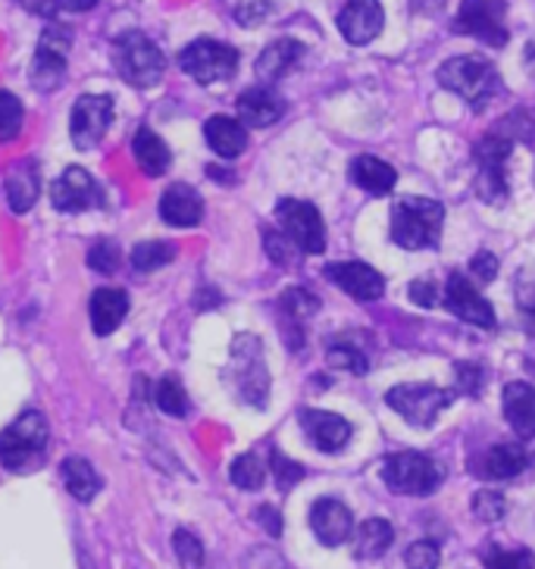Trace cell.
<instances>
[{"instance_id": "6da1fadb", "label": "cell", "mask_w": 535, "mask_h": 569, "mask_svg": "<svg viewBox=\"0 0 535 569\" xmlns=\"http://www.w3.org/2000/svg\"><path fill=\"white\" fill-rule=\"evenodd\" d=\"M438 84L445 91H452L457 98L473 107V110H483L485 103L492 101L502 88V79H498V69L492 67L483 57H473V53H464V57H452L445 60L438 72H435Z\"/></svg>"}, {"instance_id": "7a4b0ae2", "label": "cell", "mask_w": 535, "mask_h": 569, "mask_svg": "<svg viewBox=\"0 0 535 569\" xmlns=\"http://www.w3.org/2000/svg\"><path fill=\"white\" fill-rule=\"evenodd\" d=\"M445 207L429 198H402L392 207V238L404 251L435 248L442 238Z\"/></svg>"}, {"instance_id": "3957f363", "label": "cell", "mask_w": 535, "mask_h": 569, "mask_svg": "<svg viewBox=\"0 0 535 569\" xmlns=\"http://www.w3.org/2000/svg\"><path fill=\"white\" fill-rule=\"evenodd\" d=\"M226 379L235 388V395L248 403V407H257V410L267 407L269 372L260 338L248 336V332L235 338L232 360H229V369H226Z\"/></svg>"}, {"instance_id": "277c9868", "label": "cell", "mask_w": 535, "mask_h": 569, "mask_svg": "<svg viewBox=\"0 0 535 569\" xmlns=\"http://www.w3.org/2000/svg\"><path fill=\"white\" fill-rule=\"evenodd\" d=\"M51 438V426L48 417L38 410H26L22 417H17L3 432H0V463L7 469H29L38 463V457L48 448Z\"/></svg>"}, {"instance_id": "5b68a950", "label": "cell", "mask_w": 535, "mask_h": 569, "mask_svg": "<svg viewBox=\"0 0 535 569\" xmlns=\"http://www.w3.org/2000/svg\"><path fill=\"white\" fill-rule=\"evenodd\" d=\"M383 482L395 495H410V498H426L442 488L445 482V467L417 451L392 453L383 463Z\"/></svg>"}, {"instance_id": "8992f818", "label": "cell", "mask_w": 535, "mask_h": 569, "mask_svg": "<svg viewBox=\"0 0 535 569\" xmlns=\"http://www.w3.org/2000/svg\"><path fill=\"white\" fill-rule=\"evenodd\" d=\"M113 67L135 88H151L167 72V57L148 34L126 32L113 44Z\"/></svg>"}, {"instance_id": "52a82bcc", "label": "cell", "mask_w": 535, "mask_h": 569, "mask_svg": "<svg viewBox=\"0 0 535 569\" xmlns=\"http://www.w3.org/2000/svg\"><path fill=\"white\" fill-rule=\"evenodd\" d=\"M511 148L514 141L504 138L502 132L485 134V141L476 144V167H479V176H476V194L479 201L495 203L502 207L507 198H511V184H507V157H511Z\"/></svg>"}, {"instance_id": "ba28073f", "label": "cell", "mask_w": 535, "mask_h": 569, "mask_svg": "<svg viewBox=\"0 0 535 569\" xmlns=\"http://www.w3.org/2000/svg\"><path fill=\"white\" fill-rule=\"evenodd\" d=\"M179 67L195 82H226V79H232L235 72H238V51L229 48V44H222V41H214V38H198V41H191L179 53Z\"/></svg>"}, {"instance_id": "9c48e42d", "label": "cell", "mask_w": 535, "mask_h": 569, "mask_svg": "<svg viewBox=\"0 0 535 569\" xmlns=\"http://www.w3.org/2000/svg\"><path fill=\"white\" fill-rule=\"evenodd\" d=\"M454 401V391H445L438 386H426V382H414V386H395L388 388L385 403L407 419L410 426L429 429L435 419L442 417V410Z\"/></svg>"}, {"instance_id": "30bf717a", "label": "cell", "mask_w": 535, "mask_h": 569, "mask_svg": "<svg viewBox=\"0 0 535 569\" xmlns=\"http://www.w3.org/2000/svg\"><path fill=\"white\" fill-rule=\"evenodd\" d=\"M72 51V32L63 26H51L44 29L41 41H38V51L32 60V84L38 91H53L60 88L63 76H67V60Z\"/></svg>"}, {"instance_id": "8fae6325", "label": "cell", "mask_w": 535, "mask_h": 569, "mask_svg": "<svg viewBox=\"0 0 535 569\" xmlns=\"http://www.w3.org/2000/svg\"><path fill=\"white\" fill-rule=\"evenodd\" d=\"M276 219L283 226V232L301 248L304 253H323L326 251V226L314 203L283 198L276 203Z\"/></svg>"}, {"instance_id": "7c38bea8", "label": "cell", "mask_w": 535, "mask_h": 569, "mask_svg": "<svg viewBox=\"0 0 535 569\" xmlns=\"http://www.w3.org/2000/svg\"><path fill=\"white\" fill-rule=\"evenodd\" d=\"M452 29L457 34H473L492 48H504L507 44L504 0H464Z\"/></svg>"}, {"instance_id": "4fadbf2b", "label": "cell", "mask_w": 535, "mask_h": 569, "mask_svg": "<svg viewBox=\"0 0 535 569\" xmlns=\"http://www.w3.org/2000/svg\"><path fill=\"white\" fill-rule=\"evenodd\" d=\"M110 119H113V98L107 94H82L76 107H72V117H69V138L79 151H91L101 144L103 132L110 129Z\"/></svg>"}, {"instance_id": "5bb4252c", "label": "cell", "mask_w": 535, "mask_h": 569, "mask_svg": "<svg viewBox=\"0 0 535 569\" xmlns=\"http://www.w3.org/2000/svg\"><path fill=\"white\" fill-rule=\"evenodd\" d=\"M51 201L60 213H82L91 207H101V184L91 179V172L82 167H69L57 182L51 184Z\"/></svg>"}, {"instance_id": "9a60e30c", "label": "cell", "mask_w": 535, "mask_h": 569, "mask_svg": "<svg viewBox=\"0 0 535 569\" xmlns=\"http://www.w3.org/2000/svg\"><path fill=\"white\" fill-rule=\"evenodd\" d=\"M445 303H448V310H452L454 317H460L464 322H473L479 329H495V310H492V303L485 301L483 295L473 288V282H467L460 272L448 276Z\"/></svg>"}, {"instance_id": "2e32d148", "label": "cell", "mask_w": 535, "mask_h": 569, "mask_svg": "<svg viewBox=\"0 0 535 569\" xmlns=\"http://www.w3.org/2000/svg\"><path fill=\"white\" fill-rule=\"evenodd\" d=\"M385 13L379 0H348L338 13V32L348 44H369L383 32Z\"/></svg>"}, {"instance_id": "e0dca14e", "label": "cell", "mask_w": 535, "mask_h": 569, "mask_svg": "<svg viewBox=\"0 0 535 569\" xmlns=\"http://www.w3.org/2000/svg\"><path fill=\"white\" fill-rule=\"evenodd\" d=\"M301 429L307 441L323 453H338L348 441H351V422L338 413H326V410H301Z\"/></svg>"}, {"instance_id": "ac0fdd59", "label": "cell", "mask_w": 535, "mask_h": 569, "mask_svg": "<svg viewBox=\"0 0 535 569\" xmlns=\"http://www.w3.org/2000/svg\"><path fill=\"white\" fill-rule=\"evenodd\" d=\"M310 529L317 536L319 545L326 548H338L354 536V517L351 510L335 498H319L310 507Z\"/></svg>"}, {"instance_id": "d6986e66", "label": "cell", "mask_w": 535, "mask_h": 569, "mask_svg": "<svg viewBox=\"0 0 535 569\" xmlns=\"http://www.w3.org/2000/svg\"><path fill=\"white\" fill-rule=\"evenodd\" d=\"M326 279H333L354 301H379L385 295V279L367 263H329Z\"/></svg>"}, {"instance_id": "ffe728a7", "label": "cell", "mask_w": 535, "mask_h": 569, "mask_svg": "<svg viewBox=\"0 0 535 569\" xmlns=\"http://www.w3.org/2000/svg\"><path fill=\"white\" fill-rule=\"evenodd\" d=\"M160 217L167 226H176V229H191L204 219V201L201 194L191 188V184L172 182L164 191L160 198Z\"/></svg>"}, {"instance_id": "44dd1931", "label": "cell", "mask_w": 535, "mask_h": 569, "mask_svg": "<svg viewBox=\"0 0 535 569\" xmlns=\"http://www.w3.org/2000/svg\"><path fill=\"white\" fill-rule=\"evenodd\" d=\"M285 113V101L273 91V88H248L241 98H238V119L241 126L248 129H264V126H273L279 122Z\"/></svg>"}, {"instance_id": "7402d4cb", "label": "cell", "mask_w": 535, "mask_h": 569, "mask_svg": "<svg viewBox=\"0 0 535 569\" xmlns=\"http://www.w3.org/2000/svg\"><path fill=\"white\" fill-rule=\"evenodd\" d=\"M504 419L511 422V429L517 438L529 441L535 438V388L526 382H511L504 386Z\"/></svg>"}, {"instance_id": "603a6c76", "label": "cell", "mask_w": 535, "mask_h": 569, "mask_svg": "<svg viewBox=\"0 0 535 569\" xmlns=\"http://www.w3.org/2000/svg\"><path fill=\"white\" fill-rule=\"evenodd\" d=\"M126 317H129V295L122 288H98L91 295V329H95V336H113Z\"/></svg>"}, {"instance_id": "cb8c5ba5", "label": "cell", "mask_w": 535, "mask_h": 569, "mask_svg": "<svg viewBox=\"0 0 535 569\" xmlns=\"http://www.w3.org/2000/svg\"><path fill=\"white\" fill-rule=\"evenodd\" d=\"M204 138L210 144V151L222 160H235L238 153L248 148V132L245 126L232 117H210L204 126Z\"/></svg>"}, {"instance_id": "d4e9b609", "label": "cell", "mask_w": 535, "mask_h": 569, "mask_svg": "<svg viewBox=\"0 0 535 569\" xmlns=\"http://www.w3.org/2000/svg\"><path fill=\"white\" fill-rule=\"evenodd\" d=\"M348 176L357 188H364L369 194H388L395 184H398V172L395 167H388L385 160L373 157V153H360L354 157L351 167H348Z\"/></svg>"}, {"instance_id": "484cf974", "label": "cell", "mask_w": 535, "mask_h": 569, "mask_svg": "<svg viewBox=\"0 0 535 569\" xmlns=\"http://www.w3.org/2000/svg\"><path fill=\"white\" fill-rule=\"evenodd\" d=\"M304 57V44L295 38H279L273 41L267 51L257 57V79L260 82H279L288 69L295 67Z\"/></svg>"}, {"instance_id": "4316f807", "label": "cell", "mask_w": 535, "mask_h": 569, "mask_svg": "<svg viewBox=\"0 0 535 569\" xmlns=\"http://www.w3.org/2000/svg\"><path fill=\"white\" fill-rule=\"evenodd\" d=\"M132 157L138 169L145 172V176H164L172 163V153H169L167 141L160 138L157 132L151 129H138L132 138Z\"/></svg>"}, {"instance_id": "83f0119b", "label": "cell", "mask_w": 535, "mask_h": 569, "mask_svg": "<svg viewBox=\"0 0 535 569\" xmlns=\"http://www.w3.org/2000/svg\"><path fill=\"white\" fill-rule=\"evenodd\" d=\"M41 194V179L34 163H17L7 176V201L13 207V213H29Z\"/></svg>"}, {"instance_id": "f1b7e54d", "label": "cell", "mask_w": 535, "mask_h": 569, "mask_svg": "<svg viewBox=\"0 0 535 569\" xmlns=\"http://www.w3.org/2000/svg\"><path fill=\"white\" fill-rule=\"evenodd\" d=\"M395 541V529L388 519H367L354 532V557L357 560H379Z\"/></svg>"}, {"instance_id": "f546056e", "label": "cell", "mask_w": 535, "mask_h": 569, "mask_svg": "<svg viewBox=\"0 0 535 569\" xmlns=\"http://www.w3.org/2000/svg\"><path fill=\"white\" fill-rule=\"evenodd\" d=\"M60 476H63V486L76 501L88 503L101 491V476L95 472V467L85 457H67L60 467Z\"/></svg>"}, {"instance_id": "4dcf8cb0", "label": "cell", "mask_w": 535, "mask_h": 569, "mask_svg": "<svg viewBox=\"0 0 535 569\" xmlns=\"http://www.w3.org/2000/svg\"><path fill=\"white\" fill-rule=\"evenodd\" d=\"M526 467H529V453L517 445H495L483 457L485 479H517Z\"/></svg>"}, {"instance_id": "1f68e13d", "label": "cell", "mask_w": 535, "mask_h": 569, "mask_svg": "<svg viewBox=\"0 0 535 569\" xmlns=\"http://www.w3.org/2000/svg\"><path fill=\"white\" fill-rule=\"evenodd\" d=\"M229 479L241 491H260L264 482H267V463L257 453H241V457H235L232 469H229Z\"/></svg>"}, {"instance_id": "d6a6232c", "label": "cell", "mask_w": 535, "mask_h": 569, "mask_svg": "<svg viewBox=\"0 0 535 569\" xmlns=\"http://www.w3.org/2000/svg\"><path fill=\"white\" fill-rule=\"evenodd\" d=\"M129 260H132V267L138 272H153V269L169 267L176 260V244H169V241H141V244L132 248Z\"/></svg>"}, {"instance_id": "836d02e7", "label": "cell", "mask_w": 535, "mask_h": 569, "mask_svg": "<svg viewBox=\"0 0 535 569\" xmlns=\"http://www.w3.org/2000/svg\"><path fill=\"white\" fill-rule=\"evenodd\" d=\"M153 401H157V407H160L167 417H185V413H188V395H185L182 382H179L176 376H164V379L157 382Z\"/></svg>"}, {"instance_id": "e575fe53", "label": "cell", "mask_w": 535, "mask_h": 569, "mask_svg": "<svg viewBox=\"0 0 535 569\" xmlns=\"http://www.w3.org/2000/svg\"><path fill=\"white\" fill-rule=\"evenodd\" d=\"M279 307H283V313L295 326H301L304 319H310L319 310V298L310 295L307 288H288L283 298H279Z\"/></svg>"}, {"instance_id": "d590c367", "label": "cell", "mask_w": 535, "mask_h": 569, "mask_svg": "<svg viewBox=\"0 0 535 569\" xmlns=\"http://www.w3.org/2000/svg\"><path fill=\"white\" fill-rule=\"evenodd\" d=\"M264 248H267V257L276 263V267H285V269H295L301 263V257H298V244L288 238L285 232H276V229H267L264 232Z\"/></svg>"}, {"instance_id": "8d00e7d4", "label": "cell", "mask_w": 535, "mask_h": 569, "mask_svg": "<svg viewBox=\"0 0 535 569\" xmlns=\"http://www.w3.org/2000/svg\"><path fill=\"white\" fill-rule=\"evenodd\" d=\"M26 110L13 91H0V141H13L22 132Z\"/></svg>"}, {"instance_id": "74e56055", "label": "cell", "mask_w": 535, "mask_h": 569, "mask_svg": "<svg viewBox=\"0 0 535 569\" xmlns=\"http://www.w3.org/2000/svg\"><path fill=\"white\" fill-rule=\"evenodd\" d=\"M485 569H535V557L526 548H517V551H504V548H495L488 545L483 551Z\"/></svg>"}, {"instance_id": "f35d334b", "label": "cell", "mask_w": 535, "mask_h": 569, "mask_svg": "<svg viewBox=\"0 0 535 569\" xmlns=\"http://www.w3.org/2000/svg\"><path fill=\"white\" fill-rule=\"evenodd\" d=\"M172 551L179 557L182 569H201L204 567V545L198 541V536H191L188 529H179L172 536Z\"/></svg>"}, {"instance_id": "ab89813d", "label": "cell", "mask_w": 535, "mask_h": 569, "mask_svg": "<svg viewBox=\"0 0 535 569\" xmlns=\"http://www.w3.org/2000/svg\"><path fill=\"white\" fill-rule=\"evenodd\" d=\"M326 363L333 369L354 372V376H364V372H367V357H364V351L351 348V345H333V348L326 351Z\"/></svg>"}, {"instance_id": "60d3db41", "label": "cell", "mask_w": 535, "mask_h": 569, "mask_svg": "<svg viewBox=\"0 0 535 569\" xmlns=\"http://www.w3.org/2000/svg\"><path fill=\"white\" fill-rule=\"evenodd\" d=\"M504 513H507V501H504L502 491H488V488H483V491L473 495V517L476 519H483V522H498V519H504Z\"/></svg>"}, {"instance_id": "b9f144b4", "label": "cell", "mask_w": 535, "mask_h": 569, "mask_svg": "<svg viewBox=\"0 0 535 569\" xmlns=\"http://www.w3.org/2000/svg\"><path fill=\"white\" fill-rule=\"evenodd\" d=\"M269 467H273V476H276V486L279 491H291V488L298 486L304 479V467L301 463H295L291 457H285V453L273 451L269 457Z\"/></svg>"}, {"instance_id": "7bdbcfd3", "label": "cell", "mask_w": 535, "mask_h": 569, "mask_svg": "<svg viewBox=\"0 0 535 569\" xmlns=\"http://www.w3.org/2000/svg\"><path fill=\"white\" fill-rule=\"evenodd\" d=\"M119 260H122V253L113 241H98L91 251H88V267L95 269V272H101V276H113L119 269Z\"/></svg>"}, {"instance_id": "ee69618b", "label": "cell", "mask_w": 535, "mask_h": 569, "mask_svg": "<svg viewBox=\"0 0 535 569\" xmlns=\"http://www.w3.org/2000/svg\"><path fill=\"white\" fill-rule=\"evenodd\" d=\"M404 563H407V569H438V563H442L438 545H433V541H414L407 548V553H404Z\"/></svg>"}, {"instance_id": "f6af8a7d", "label": "cell", "mask_w": 535, "mask_h": 569, "mask_svg": "<svg viewBox=\"0 0 535 569\" xmlns=\"http://www.w3.org/2000/svg\"><path fill=\"white\" fill-rule=\"evenodd\" d=\"M407 295H410V301L417 303V307H426V310H433L435 303L445 298V295H442V284L435 282L433 276H419V279H414L410 288H407Z\"/></svg>"}, {"instance_id": "bcb514c9", "label": "cell", "mask_w": 535, "mask_h": 569, "mask_svg": "<svg viewBox=\"0 0 535 569\" xmlns=\"http://www.w3.org/2000/svg\"><path fill=\"white\" fill-rule=\"evenodd\" d=\"M514 295H517V303L526 313H535V263L519 269L517 282H514Z\"/></svg>"}, {"instance_id": "7dc6e473", "label": "cell", "mask_w": 535, "mask_h": 569, "mask_svg": "<svg viewBox=\"0 0 535 569\" xmlns=\"http://www.w3.org/2000/svg\"><path fill=\"white\" fill-rule=\"evenodd\" d=\"M454 376H457V391L460 395H479V388H483V369L476 367V363H454Z\"/></svg>"}, {"instance_id": "c3c4849f", "label": "cell", "mask_w": 535, "mask_h": 569, "mask_svg": "<svg viewBox=\"0 0 535 569\" xmlns=\"http://www.w3.org/2000/svg\"><path fill=\"white\" fill-rule=\"evenodd\" d=\"M469 272H473L479 282H495V276H498V257L488 251H479L469 260Z\"/></svg>"}, {"instance_id": "681fc988", "label": "cell", "mask_w": 535, "mask_h": 569, "mask_svg": "<svg viewBox=\"0 0 535 569\" xmlns=\"http://www.w3.org/2000/svg\"><path fill=\"white\" fill-rule=\"evenodd\" d=\"M257 519L264 522V529H267L273 538L283 536V517H279V510H276V507H269V503L267 507H260V510H257Z\"/></svg>"}, {"instance_id": "f907efd6", "label": "cell", "mask_w": 535, "mask_h": 569, "mask_svg": "<svg viewBox=\"0 0 535 569\" xmlns=\"http://www.w3.org/2000/svg\"><path fill=\"white\" fill-rule=\"evenodd\" d=\"M17 3H22V7H26L29 13H34V17H51L60 0H17Z\"/></svg>"}, {"instance_id": "816d5d0a", "label": "cell", "mask_w": 535, "mask_h": 569, "mask_svg": "<svg viewBox=\"0 0 535 569\" xmlns=\"http://www.w3.org/2000/svg\"><path fill=\"white\" fill-rule=\"evenodd\" d=\"M267 13V3H251V7H241L238 10V22H245V26H254V22H260Z\"/></svg>"}, {"instance_id": "f5cc1de1", "label": "cell", "mask_w": 535, "mask_h": 569, "mask_svg": "<svg viewBox=\"0 0 535 569\" xmlns=\"http://www.w3.org/2000/svg\"><path fill=\"white\" fill-rule=\"evenodd\" d=\"M101 0H60V7H67L72 13H85V10H91V7H98Z\"/></svg>"}, {"instance_id": "db71d44e", "label": "cell", "mask_w": 535, "mask_h": 569, "mask_svg": "<svg viewBox=\"0 0 535 569\" xmlns=\"http://www.w3.org/2000/svg\"><path fill=\"white\" fill-rule=\"evenodd\" d=\"M251 557H260V560H264V563H267V567H283V560H279V553L267 551V548H260V553L254 551ZM251 563H254V560H248V563H245V567H248V569H254Z\"/></svg>"}, {"instance_id": "11a10c76", "label": "cell", "mask_w": 535, "mask_h": 569, "mask_svg": "<svg viewBox=\"0 0 535 569\" xmlns=\"http://www.w3.org/2000/svg\"><path fill=\"white\" fill-rule=\"evenodd\" d=\"M414 7H417L419 13H429V10H438V7H442V0H414Z\"/></svg>"}]
</instances>
